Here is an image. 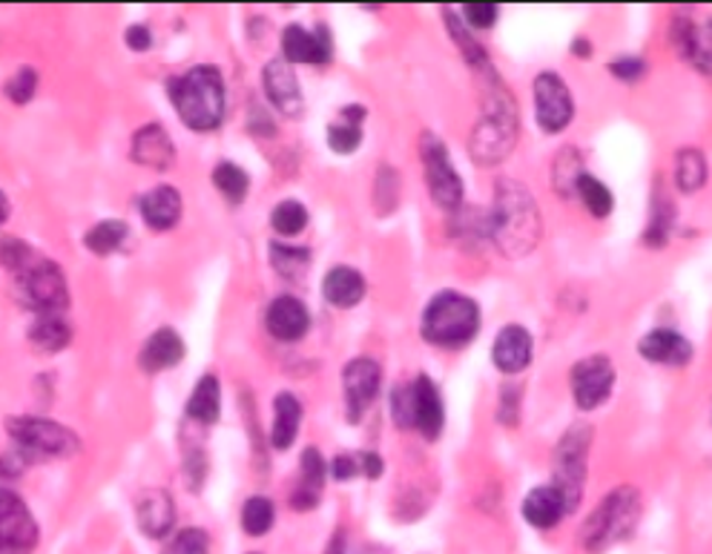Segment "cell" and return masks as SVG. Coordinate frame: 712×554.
Returning a JSON list of instances; mask_svg holds the SVG:
<instances>
[{"label": "cell", "mask_w": 712, "mask_h": 554, "mask_svg": "<svg viewBox=\"0 0 712 554\" xmlns=\"http://www.w3.org/2000/svg\"><path fill=\"white\" fill-rule=\"evenodd\" d=\"M488 236L508 259H523L544 236V222L532 193L520 182L501 178L494 187V211L488 216Z\"/></svg>", "instance_id": "1"}, {"label": "cell", "mask_w": 712, "mask_h": 554, "mask_svg": "<svg viewBox=\"0 0 712 554\" xmlns=\"http://www.w3.org/2000/svg\"><path fill=\"white\" fill-rule=\"evenodd\" d=\"M169 99L190 130H216L225 115V81L216 66H193L169 81Z\"/></svg>", "instance_id": "2"}, {"label": "cell", "mask_w": 712, "mask_h": 554, "mask_svg": "<svg viewBox=\"0 0 712 554\" xmlns=\"http://www.w3.org/2000/svg\"><path fill=\"white\" fill-rule=\"evenodd\" d=\"M517 138V115L515 104L508 99V92L503 90L501 81H494V90L486 101V115L474 126L472 138H468V150L472 158L483 167L501 164Z\"/></svg>", "instance_id": "3"}, {"label": "cell", "mask_w": 712, "mask_h": 554, "mask_svg": "<svg viewBox=\"0 0 712 554\" xmlns=\"http://www.w3.org/2000/svg\"><path fill=\"white\" fill-rule=\"evenodd\" d=\"M479 330V308L463 294H440L423 314V337L434 345H463Z\"/></svg>", "instance_id": "4"}, {"label": "cell", "mask_w": 712, "mask_h": 554, "mask_svg": "<svg viewBox=\"0 0 712 554\" xmlns=\"http://www.w3.org/2000/svg\"><path fill=\"white\" fill-rule=\"evenodd\" d=\"M638 492H632L629 485H621L618 492L603 497V503L589 514V520L580 529V543L584 548H603L609 543L627 537L629 529L638 523Z\"/></svg>", "instance_id": "5"}, {"label": "cell", "mask_w": 712, "mask_h": 554, "mask_svg": "<svg viewBox=\"0 0 712 554\" xmlns=\"http://www.w3.org/2000/svg\"><path fill=\"white\" fill-rule=\"evenodd\" d=\"M394 420L400 429H420L425 440H437L443 431V400L429 377H416L411 386L396 388Z\"/></svg>", "instance_id": "6"}, {"label": "cell", "mask_w": 712, "mask_h": 554, "mask_svg": "<svg viewBox=\"0 0 712 554\" xmlns=\"http://www.w3.org/2000/svg\"><path fill=\"white\" fill-rule=\"evenodd\" d=\"M21 299L27 308L35 310L38 316L43 314H64L70 308V290H66V279L61 274V267L55 261L38 256L35 265L29 267L27 274L14 279Z\"/></svg>", "instance_id": "7"}, {"label": "cell", "mask_w": 712, "mask_h": 554, "mask_svg": "<svg viewBox=\"0 0 712 554\" xmlns=\"http://www.w3.org/2000/svg\"><path fill=\"white\" fill-rule=\"evenodd\" d=\"M7 434L18 442V449L35 451L43 456H70L79 451V434L61 422L41 420V417H9Z\"/></svg>", "instance_id": "8"}, {"label": "cell", "mask_w": 712, "mask_h": 554, "mask_svg": "<svg viewBox=\"0 0 712 554\" xmlns=\"http://www.w3.org/2000/svg\"><path fill=\"white\" fill-rule=\"evenodd\" d=\"M589 429H571L569 434L560 440V449L555 456V489L564 500L566 514H571L580 503V492H584V478H586V454H589Z\"/></svg>", "instance_id": "9"}, {"label": "cell", "mask_w": 712, "mask_h": 554, "mask_svg": "<svg viewBox=\"0 0 712 554\" xmlns=\"http://www.w3.org/2000/svg\"><path fill=\"white\" fill-rule=\"evenodd\" d=\"M38 523L12 489H0V554H32L38 548Z\"/></svg>", "instance_id": "10"}, {"label": "cell", "mask_w": 712, "mask_h": 554, "mask_svg": "<svg viewBox=\"0 0 712 554\" xmlns=\"http://www.w3.org/2000/svg\"><path fill=\"white\" fill-rule=\"evenodd\" d=\"M420 150H423V164H425V178H429L431 198L443 207V211H457L460 202H463V182L454 173L448 155H445L443 141L437 135L425 133L423 141H420Z\"/></svg>", "instance_id": "11"}, {"label": "cell", "mask_w": 712, "mask_h": 554, "mask_svg": "<svg viewBox=\"0 0 712 554\" xmlns=\"http://www.w3.org/2000/svg\"><path fill=\"white\" fill-rule=\"evenodd\" d=\"M535 110L537 124L546 133H560L571 124L575 115V101H571L569 86L555 75V72H544L535 81Z\"/></svg>", "instance_id": "12"}, {"label": "cell", "mask_w": 712, "mask_h": 554, "mask_svg": "<svg viewBox=\"0 0 712 554\" xmlns=\"http://www.w3.org/2000/svg\"><path fill=\"white\" fill-rule=\"evenodd\" d=\"M615 386V366L607 357H586L571 368V393L584 411L603 406Z\"/></svg>", "instance_id": "13"}, {"label": "cell", "mask_w": 712, "mask_h": 554, "mask_svg": "<svg viewBox=\"0 0 712 554\" xmlns=\"http://www.w3.org/2000/svg\"><path fill=\"white\" fill-rule=\"evenodd\" d=\"M135 514H138V529L153 541L167 537L176 526V505H173V497L164 489H147L138 497Z\"/></svg>", "instance_id": "14"}, {"label": "cell", "mask_w": 712, "mask_h": 554, "mask_svg": "<svg viewBox=\"0 0 712 554\" xmlns=\"http://www.w3.org/2000/svg\"><path fill=\"white\" fill-rule=\"evenodd\" d=\"M265 92L279 113L297 119L302 113V90L288 61H270L265 66Z\"/></svg>", "instance_id": "15"}, {"label": "cell", "mask_w": 712, "mask_h": 554, "mask_svg": "<svg viewBox=\"0 0 712 554\" xmlns=\"http://www.w3.org/2000/svg\"><path fill=\"white\" fill-rule=\"evenodd\" d=\"M133 162L149 170H167L176 162V147L162 124H147L133 135Z\"/></svg>", "instance_id": "16"}, {"label": "cell", "mask_w": 712, "mask_h": 554, "mask_svg": "<svg viewBox=\"0 0 712 554\" xmlns=\"http://www.w3.org/2000/svg\"><path fill=\"white\" fill-rule=\"evenodd\" d=\"M380 391V366L374 359H353L345 368V393L351 417H360Z\"/></svg>", "instance_id": "17"}, {"label": "cell", "mask_w": 712, "mask_h": 554, "mask_svg": "<svg viewBox=\"0 0 712 554\" xmlns=\"http://www.w3.org/2000/svg\"><path fill=\"white\" fill-rule=\"evenodd\" d=\"M494 366L503 373H520L532 362V337L523 325H506L494 339Z\"/></svg>", "instance_id": "18"}, {"label": "cell", "mask_w": 712, "mask_h": 554, "mask_svg": "<svg viewBox=\"0 0 712 554\" xmlns=\"http://www.w3.org/2000/svg\"><path fill=\"white\" fill-rule=\"evenodd\" d=\"M282 50L290 63H324L331 58V43H328L324 29L308 32V29L299 27V23L285 29Z\"/></svg>", "instance_id": "19"}, {"label": "cell", "mask_w": 712, "mask_h": 554, "mask_svg": "<svg viewBox=\"0 0 712 554\" xmlns=\"http://www.w3.org/2000/svg\"><path fill=\"white\" fill-rule=\"evenodd\" d=\"M308 310L293 296H279L268 308V330L270 337L282 339V342H297L308 330Z\"/></svg>", "instance_id": "20"}, {"label": "cell", "mask_w": 712, "mask_h": 554, "mask_svg": "<svg viewBox=\"0 0 712 554\" xmlns=\"http://www.w3.org/2000/svg\"><path fill=\"white\" fill-rule=\"evenodd\" d=\"M302 469H299L297 489L290 494V505L297 512H311L313 505L322 500L324 489V460L317 449H308L302 454Z\"/></svg>", "instance_id": "21"}, {"label": "cell", "mask_w": 712, "mask_h": 554, "mask_svg": "<svg viewBox=\"0 0 712 554\" xmlns=\"http://www.w3.org/2000/svg\"><path fill=\"white\" fill-rule=\"evenodd\" d=\"M182 359H184L182 337H178L173 328H162V330H156V334H153L147 342H144L138 362H142V368L147 373H158V371H164V368L178 366Z\"/></svg>", "instance_id": "22"}, {"label": "cell", "mask_w": 712, "mask_h": 554, "mask_svg": "<svg viewBox=\"0 0 712 554\" xmlns=\"http://www.w3.org/2000/svg\"><path fill=\"white\" fill-rule=\"evenodd\" d=\"M641 357L661 366H684L692 357V345L675 330H652L641 339Z\"/></svg>", "instance_id": "23"}, {"label": "cell", "mask_w": 712, "mask_h": 554, "mask_svg": "<svg viewBox=\"0 0 712 554\" xmlns=\"http://www.w3.org/2000/svg\"><path fill=\"white\" fill-rule=\"evenodd\" d=\"M142 216L153 230H169L182 218V196L176 187L162 184L142 198Z\"/></svg>", "instance_id": "24"}, {"label": "cell", "mask_w": 712, "mask_h": 554, "mask_svg": "<svg viewBox=\"0 0 712 554\" xmlns=\"http://www.w3.org/2000/svg\"><path fill=\"white\" fill-rule=\"evenodd\" d=\"M564 514V500H560V494H557L551 485H537V489H532V492L526 494V500H523V517L529 520L535 529L557 526Z\"/></svg>", "instance_id": "25"}, {"label": "cell", "mask_w": 712, "mask_h": 554, "mask_svg": "<svg viewBox=\"0 0 712 554\" xmlns=\"http://www.w3.org/2000/svg\"><path fill=\"white\" fill-rule=\"evenodd\" d=\"M322 294L333 308H353L365 296V279L353 267H333L331 274L324 276Z\"/></svg>", "instance_id": "26"}, {"label": "cell", "mask_w": 712, "mask_h": 554, "mask_svg": "<svg viewBox=\"0 0 712 554\" xmlns=\"http://www.w3.org/2000/svg\"><path fill=\"white\" fill-rule=\"evenodd\" d=\"M72 339V328L58 314L38 316L35 325L29 328V345L38 353H58L64 351Z\"/></svg>", "instance_id": "27"}, {"label": "cell", "mask_w": 712, "mask_h": 554, "mask_svg": "<svg viewBox=\"0 0 712 554\" xmlns=\"http://www.w3.org/2000/svg\"><path fill=\"white\" fill-rule=\"evenodd\" d=\"M274 431H270V440H274L276 449H288L290 442L297 440L299 434V422H302V406L293 393H279L274 400Z\"/></svg>", "instance_id": "28"}, {"label": "cell", "mask_w": 712, "mask_h": 554, "mask_svg": "<svg viewBox=\"0 0 712 554\" xmlns=\"http://www.w3.org/2000/svg\"><path fill=\"white\" fill-rule=\"evenodd\" d=\"M219 408H221V391H219V379L207 373V377L198 379V386L193 388V397L187 402V417L193 422H202V425H213L219 420Z\"/></svg>", "instance_id": "29"}, {"label": "cell", "mask_w": 712, "mask_h": 554, "mask_svg": "<svg viewBox=\"0 0 712 554\" xmlns=\"http://www.w3.org/2000/svg\"><path fill=\"white\" fill-rule=\"evenodd\" d=\"M38 256H41V253L32 250V247L18 239V236H0V267H7L14 279L21 274H27L29 267L35 265Z\"/></svg>", "instance_id": "30"}, {"label": "cell", "mask_w": 712, "mask_h": 554, "mask_svg": "<svg viewBox=\"0 0 712 554\" xmlns=\"http://www.w3.org/2000/svg\"><path fill=\"white\" fill-rule=\"evenodd\" d=\"M213 184H216V189H219L221 196L230 204L245 202L247 189H250V178H247L245 170L230 162H221L219 167L213 170Z\"/></svg>", "instance_id": "31"}, {"label": "cell", "mask_w": 712, "mask_h": 554, "mask_svg": "<svg viewBox=\"0 0 712 554\" xmlns=\"http://www.w3.org/2000/svg\"><path fill=\"white\" fill-rule=\"evenodd\" d=\"M270 261H274L276 274L285 279H302L311 265V253L305 247H288V245H270Z\"/></svg>", "instance_id": "32"}, {"label": "cell", "mask_w": 712, "mask_h": 554, "mask_svg": "<svg viewBox=\"0 0 712 554\" xmlns=\"http://www.w3.org/2000/svg\"><path fill=\"white\" fill-rule=\"evenodd\" d=\"M127 225L118 222V218H110V222H101V225L92 227L90 233L84 236V245L90 247L92 253H99V256H106V253L118 250L127 239Z\"/></svg>", "instance_id": "33"}, {"label": "cell", "mask_w": 712, "mask_h": 554, "mask_svg": "<svg viewBox=\"0 0 712 554\" xmlns=\"http://www.w3.org/2000/svg\"><path fill=\"white\" fill-rule=\"evenodd\" d=\"M276 509L268 497H250L241 509V529H245L250 537H261L274 529Z\"/></svg>", "instance_id": "34"}, {"label": "cell", "mask_w": 712, "mask_h": 554, "mask_svg": "<svg viewBox=\"0 0 712 554\" xmlns=\"http://www.w3.org/2000/svg\"><path fill=\"white\" fill-rule=\"evenodd\" d=\"M584 162H580V155L575 150H564V153L557 155L555 162V173H551V182H555V189L560 196H571L575 189H578L580 176H584Z\"/></svg>", "instance_id": "35"}, {"label": "cell", "mask_w": 712, "mask_h": 554, "mask_svg": "<svg viewBox=\"0 0 712 554\" xmlns=\"http://www.w3.org/2000/svg\"><path fill=\"white\" fill-rule=\"evenodd\" d=\"M575 193H580V198H584V204L589 207V213H592V216L603 218V216H609V213H612V207H615L612 193H609L607 184L598 182V178L586 176V173H584Z\"/></svg>", "instance_id": "36"}, {"label": "cell", "mask_w": 712, "mask_h": 554, "mask_svg": "<svg viewBox=\"0 0 712 554\" xmlns=\"http://www.w3.org/2000/svg\"><path fill=\"white\" fill-rule=\"evenodd\" d=\"M706 182V158L699 150H684L678 155V187L695 193Z\"/></svg>", "instance_id": "37"}, {"label": "cell", "mask_w": 712, "mask_h": 554, "mask_svg": "<svg viewBox=\"0 0 712 554\" xmlns=\"http://www.w3.org/2000/svg\"><path fill=\"white\" fill-rule=\"evenodd\" d=\"M270 222H274L276 233H282V236H297V233H302L305 225H308V211H305L299 202H282V204H276Z\"/></svg>", "instance_id": "38"}, {"label": "cell", "mask_w": 712, "mask_h": 554, "mask_svg": "<svg viewBox=\"0 0 712 554\" xmlns=\"http://www.w3.org/2000/svg\"><path fill=\"white\" fill-rule=\"evenodd\" d=\"M328 144H331L333 153H353V150L362 144V124H353V121L339 119L337 124L328 126Z\"/></svg>", "instance_id": "39"}, {"label": "cell", "mask_w": 712, "mask_h": 554, "mask_svg": "<svg viewBox=\"0 0 712 554\" xmlns=\"http://www.w3.org/2000/svg\"><path fill=\"white\" fill-rule=\"evenodd\" d=\"M164 554H210V537L205 529H182L167 543Z\"/></svg>", "instance_id": "40"}, {"label": "cell", "mask_w": 712, "mask_h": 554, "mask_svg": "<svg viewBox=\"0 0 712 554\" xmlns=\"http://www.w3.org/2000/svg\"><path fill=\"white\" fill-rule=\"evenodd\" d=\"M35 86L38 72L32 70V66H21V70L9 78V84L3 86V90H7V95L14 104H27V101H32V95H35Z\"/></svg>", "instance_id": "41"}, {"label": "cell", "mask_w": 712, "mask_h": 554, "mask_svg": "<svg viewBox=\"0 0 712 554\" xmlns=\"http://www.w3.org/2000/svg\"><path fill=\"white\" fill-rule=\"evenodd\" d=\"M672 41H675L678 55L692 58L699 52V43H695V29H692L690 21H675V29H672Z\"/></svg>", "instance_id": "42"}, {"label": "cell", "mask_w": 712, "mask_h": 554, "mask_svg": "<svg viewBox=\"0 0 712 554\" xmlns=\"http://www.w3.org/2000/svg\"><path fill=\"white\" fill-rule=\"evenodd\" d=\"M466 18L472 27L488 29L497 21V7L494 3H472V7H466Z\"/></svg>", "instance_id": "43"}, {"label": "cell", "mask_w": 712, "mask_h": 554, "mask_svg": "<svg viewBox=\"0 0 712 554\" xmlns=\"http://www.w3.org/2000/svg\"><path fill=\"white\" fill-rule=\"evenodd\" d=\"M609 72L621 78V81H638V78L643 75V61H634V58H627V61H615V63H609Z\"/></svg>", "instance_id": "44"}, {"label": "cell", "mask_w": 712, "mask_h": 554, "mask_svg": "<svg viewBox=\"0 0 712 554\" xmlns=\"http://www.w3.org/2000/svg\"><path fill=\"white\" fill-rule=\"evenodd\" d=\"M357 469H360L362 474H365V478L376 480L382 474V469H385V465H382V456L360 454V456H357Z\"/></svg>", "instance_id": "45"}, {"label": "cell", "mask_w": 712, "mask_h": 554, "mask_svg": "<svg viewBox=\"0 0 712 554\" xmlns=\"http://www.w3.org/2000/svg\"><path fill=\"white\" fill-rule=\"evenodd\" d=\"M23 465H27V456L23 454H0V478H14V474H21Z\"/></svg>", "instance_id": "46"}, {"label": "cell", "mask_w": 712, "mask_h": 554, "mask_svg": "<svg viewBox=\"0 0 712 554\" xmlns=\"http://www.w3.org/2000/svg\"><path fill=\"white\" fill-rule=\"evenodd\" d=\"M333 478L337 480H351L353 474H360V469H357V460H353V456H337V460H333Z\"/></svg>", "instance_id": "47"}, {"label": "cell", "mask_w": 712, "mask_h": 554, "mask_svg": "<svg viewBox=\"0 0 712 554\" xmlns=\"http://www.w3.org/2000/svg\"><path fill=\"white\" fill-rule=\"evenodd\" d=\"M127 43H130V50L144 52L149 47V29L147 27H130L127 29Z\"/></svg>", "instance_id": "48"}, {"label": "cell", "mask_w": 712, "mask_h": 554, "mask_svg": "<svg viewBox=\"0 0 712 554\" xmlns=\"http://www.w3.org/2000/svg\"><path fill=\"white\" fill-rule=\"evenodd\" d=\"M9 216H12V204H9V198L3 196V189H0V225H3Z\"/></svg>", "instance_id": "49"}, {"label": "cell", "mask_w": 712, "mask_h": 554, "mask_svg": "<svg viewBox=\"0 0 712 554\" xmlns=\"http://www.w3.org/2000/svg\"><path fill=\"white\" fill-rule=\"evenodd\" d=\"M575 50H578V55H580V58H589V55H592V47H586L584 41L575 43Z\"/></svg>", "instance_id": "50"}]
</instances>
